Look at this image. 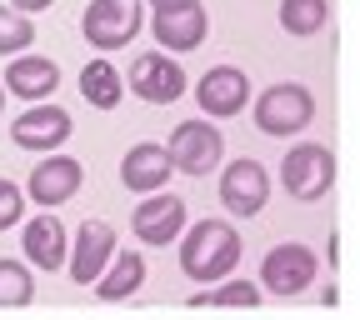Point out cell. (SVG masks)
Masks as SVG:
<instances>
[{
  "mask_svg": "<svg viewBox=\"0 0 360 320\" xmlns=\"http://www.w3.org/2000/svg\"><path fill=\"white\" fill-rule=\"evenodd\" d=\"M175 245H180V270L191 281H225L240 265V231L231 220H215V215L186 225Z\"/></svg>",
  "mask_w": 360,
  "mask_h": 320,
  "instance_id": "1",
  "label": "cell"
},
{
  "mask_svg": "<svg viewBox=\"0 0 360 320\" xmlns=\"http://www.w3.org/2000/svg\"><path fill=\"white\" fill-rule=\"evenodd\" d=\"M146 25V0H90L80 15V35L85 45H96L101 56L125 51Z\"/></svg>",
  "mask_w": 360,
  "mask_h": 320,
  "instance_id": "2",
  "label": "cell"
},
{
  "mask_svg": "<svg viewBox=\"0 0 360 320\" xmlns=\"http://www.w3.org/2000/svg\"><path fill=\"white\" fill-rule=\"evenodd\" d=\"M255 130L260 135H276V141H285V135H300L310 120H315V96L300 85V80H281L255 96Z\"/></svg>",
  "mask_w": 360,
  "mask_h": 320,
  "instance_id": "3",
  "label": "cell"
},
{
  "mask_svg": "<svg viewBox=\"0 0 360 320\" xmlns=\"http://www.w3.org/2000/svg\"><path fill=\"white\" fill-rule=\"evenodd\" d=\"M315 276H321V260H315V250L300 245V241H285L276 250H265V260H260V290L276 295V300L305 295Z\"/></svg>",
  "mask_w": 360,
  "mask_h": 320,
  "instance_id": "4",
  "label": "cell"
},
{
  "mask_svg": "<svg viewBox=\"0 0 360 320\" xmlns=\"http://www.w3.org/2000/svg\"><path fill=\"white\" fill-rule=\"evenodd\" d=\"M281 186H285V196L300 200V205L326 200V191L335 186V155H330V146H315V141L295 146V151L281 160Z\"/></svg>",
  "mask_w": 360,
  "mask_h": 320,
  "instance_id": "5",
  "label": "cell"
},
{
  "mask_svg": "<svg viewBox=\"0 0 360 320\" xmlns=\"http://www.w3.org/2000/svg\"><path fill=\"white\" fill-rule=\"evenodd\" d=\"M125 90H130L135 101H146V105H175V101L191 90V75L180 70L175 56H165V51H146V56H135V60H130Z\"/></svg>",
  "mask_w": 360,
  "mask_h": 320,
  "instance_id": "6",
  "label": "cell"
},
{
  "mask_svg": "<svg viewBox=\"0 0 360 320\" xmlns=\"http://www.w3.org/2000/svg\"><path fill=\"white\" fill-rule=\"evenodd\" d=\"M165 151H170V165H175L180 175L205 180V175L220 170V160H225V135H220L210 120H180V125L170 130Z\"/></svg>",
  "mask_w": 360,
  "mask_h": 320,
  "instance_id": "7",
  "label": "cell"
},
{
  "mask_svg": "<svg viewBox=\"0 0 360 320\" xmlns=\"http://www.w3.org/2000/svg\"><path fill=\"white\" fill-rule=\"evenodd\" d=\"M220 205L231 210V215H240V220H250V215H260L265 210V200H270V175H265V165L260 160H250V155H240V160H231L220 170Z\"/></svg>",
  "mask_w": 360,
  "mask_h": 320,
  "instance_id": "8",
  "label": "cell"
},
{
  "mask_svg": "<svg viewBox=\"0 0 360 320\" xmlns=\"http://www.w3.org/2000/svg\"><path fill=\"white\" fill-rule=\"evenodd\" d=\"M186 225H191L186 200L170 196V191H150L141 205L130 210V236L146 241V245H170V241H180Z\"/></svg>",
  "mask_w": 360,
  "mask_h": 320,
  "instance_id": "9",
  "label": "cell"
},
{
  "mask_svg": "<svg viewBox=\"0 0 360 320\" xmlns=\"http://www.w3.org/2000/svg\"><path fill=\"white\" fill-rule=\"evenodd\" d=\"M70 130H75L70 110H60V105H51V101H30V110H25L20 120H11V141H15L20 151L51 155V151H60V146L70 141Z\"/></svg>",
  "mask_w": 360,
  "mask_h": 320,
  "instance_id": "10",
  "label": "cell"
},
{
  "mask_svg": "<svg viewBox=\"0 0 360 320\" xmlns=\"http://www.w3.org/2000/svg\"><path fill=\"white\" fill-rule=\"evenodd\" d=\"M80 180H85V165H80L75 155L51 151L45 160H35V170H30V180H25V200H35L40 210H56V205L75 200Z\"/></svg>",
  "mask_w": 360,
  "mask_h": 320,
  "instance_id": "11",
  "label": "cell"
},
{
  "mask_svg": "<svg viewBox=\"0 0 360 320\" xmlns=\"http://www.w3.org/2000/svg\"><path fill=\"white\" fill-rule=\"evenodd\" d=\"M115 250H120V241H115V225H110V220H80V231H75V241H70V260H65L70 281L96 286Z\"/></svg>",
  "mask_w": 360,
  "mask_h": 320,
  "instance_id": "12",
  "label": "cell"
},
{
  "mask_svg": "<svg viewBox=\"0 0 360 320\" xmlns=\"http://www.w3.org/2000/svg\"><path fill=\"white\" fill-rule=\"evenodd\" d=\"M150 35L160 40V51L186 56V51H195V45H205L210 15H205L200 0H191V6H160V11L150 15Z\"/></svg>",
  "mask_w": 360,
  "mask_h": 320,
  "instance_id": "13",
  "label": "cell"
},
{
  "mask_svg": "<svg viewBox=\"0 0 360 320\" xmlns=\"http://www.w3.org/2000/svg\"><path fill=\"white\" fill-rule=\"evenodd\" d=\"M195 101H200V115L210 120H231L250 105V75L236 70V65H215L195 80Z\"/></svg>",
  "mask_w": 360,
  "mask_h": 320,
  "instance_id": "14",
  "label": "cell"
},
{
  "mask_svg": "<svg viewBox=\"0 0 360 320\" xmlns=\"http://www.w3.org/2000/svg\"><path fill=\"white\" fill-rule=\"evenodd\" d=\"M20 250L35 270H45V276H56V270H65L70 260V231L51 215V210H40L35 220H25V231H20Z\"/></svg>",
  "mask_w": 360,
  "mask_h": 320,
  "instance_id": "15",
  "label": "cell"
},
{
  "mask_svg": "<svg viewBox=\"0 0 360 320\" xmlns=\"http://www.w3.org/2000/svg\"><path fill=\"white\" fill-rule=\"evenodd\" d=\"M170 175H175V165H170V151H165V146H155V141H141V146H130V151H125V160H120V186H125L130 196H150V191H165V186H170Z\"/></svg>",
  "mask_w": 360,
  "mask_h": 320,
  "instance_id": "16",
  "label": "cell"
},
{
  "mask_svg": "<svg viewBox=\"0 0 360 320\" xmlns=\"http://www.w3.org/2000/svg\"><path fill=\"white\" fill-rule=\"evenodd\" d=\"M6 90L11 96H20V101H51L56 96V85H60V65L51 60V56H11V65H6Z\"/></svg>",
  "mask_w": 360,
  "mask_h": 320,
  "instance_id": "17",
  "label": "cell"
},
{
  "mask_svg": "<svg viewBox=\"0 0 360 320\" xmlns=\"http://www.w3.org/2000/svg\"><path fill=\"white\" fill-rule=\"evenodd\" d=\"M141 286H146V255L141 250H115L110 265L101 270V281H96V295L105 305H120V300H130Z\"/></svg>",
  "mask_w": 360,
  "mask_h": 320,
  "instance_id": "18",
  "label": "cell"
},
{
  "mask_svg": "<svg viewBox=\"0 0 360 320\" xmlns=\"http://www.w3.org/2000/svg\"><path fill=\"white\" fill-rule=\"evenodd\" d=\"M80 96H85V105H96V110H115L120 96H125V75L101 56V60H90L80 70Z\"/></svg>",
  "mask_w": 360,
  "mask_h": 320,
  "instance_id": "19",
  "label": "cell"
},
{
  "mask_svg": "<svg viewBox=\"0 0 360 320\" xmlns=\"http://www.w3.org/2000/svg\"><path fill=\"white\" fill-rule=\"evenodd\" d=\"M330 20V0H281V30L295 40L321 35Z\"/></svg>",
  "mask_w": 360,
  "mask_h": 320,
  "instance_id": "20",
  "label": "cell"
},
{
  "mask_svg": "<svg viewBox=\"0 0 360 320\" xmlns=\"http://www.w3.org/2000/svg\"><path fill=\"white\" fill-rule=\"evenodd\" d=\"M35 300V276H30V260H11L0 255V310H20Z\"/></svg>",
  "mask_w": 360,
  "mask_h": 320,
  "instance_id": "21",
  "label": "cell"
},
{
  "mask_svg": "<svg viewBox=\"0 0 360 320\" xmlns=\"http://www.w3.org/2000/svg\"><path fill=\"white\" fill-rule=\"evenodd\" d=\"M260 295H265V290H260L255 281H231V276H225L220 286H210V290H195V295H191V305H195V310H200V305H210V310H215V305H236V310H250V305H260Z\"/></svg>",
  "mask_w": 360,
  "mask_h": 320,
  "instance_id": "22",
  "label": "cell"
},
{
  "mask_svg": "<svg viewBox=\"0 0 360 320\" xmlns=\"http://www.w3.org/2000/svg\"><path fill=\"white\" fill-rule=\"evenodd\" d=\"M35 40V20L15 6H0V56H20Z\"/></svg>",
  "mask_w": 360,
  "mask_h": 320,
  "instance_id": "23",
  "label": "cell"
},
{
  "mask_svg": "<svg viewBox=\"0 0 360 320\" xmlns=\"http://www.w3.org/2000/svg\"><path fill=\"white\" fill-rule=\"evenodd\" d=\"M25 220V191L15 186V180L0 175V231H11V225Z\"/></svg>",
  "mask_w": 360,
  "mask_h": 320,
  "instance_id": "24",
  "label": "cell"
},
{
  "mask_svg": "<svg viewBox=\"0 0 360 320\" xmlns=\"http://www.w3.org/2000/svg\"><path fill=\"white\" fill-rule=\"evenodd\" d=\"M6 6H15V11H25V15H40V11H51L56 0H6Z\"/></svg>",
  "mask_w": 360,
  "mask_h": 320,
  "instance_id": "25",
  "label": "cell"
},
{
  "mask_svg": "<svg viewBox=\"0 0 360 320\" xmlns=\"http://www.w3.org/2000/svg\"><path fill=\"white\" fill-rule=\"evenodd\" d=\"M150 6L160 11V6H191V0H150Z\"/></svg>",
  "mask_w": 360,
  "mask_h": 320,
  "instance_id": "26",
  "label": "cell"
},
{
  "mask_svg": "<svg viewBox=\"0 0 360 320\" xmlns=\"http://www.w3.org/2000/svg\"><path fill=\"white\" fill-rule=\"evenodd\" d=\"M0 110H6V80H0Z\"/></svg>",
  "mask_w": 360,
  "mask_h": 320,
  "instance_id": "27",
  "label": "cell"
}]
</instances>
